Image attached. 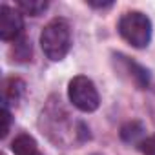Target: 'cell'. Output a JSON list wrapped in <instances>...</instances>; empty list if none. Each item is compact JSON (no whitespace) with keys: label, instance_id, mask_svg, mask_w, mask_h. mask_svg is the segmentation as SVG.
<instances>
[{"label":"cell","instance_id":"obj_11","mask_svg":"<svg viewBox=\"0 0 155 155\" xmlns=\"http://www.w3.org/2000/svg\"><path fill=\"white\" fill-rule=\"evenodd\" d=\"M2 117H4L2 137H6V135H8V131H9V122H11V115H9V110H8V106H4V108H2Z\"/></svg>","mask_w":155,"mask_h":155},{"label":"cell","instance_id":"obj_1","mask_svg":"<svg viewBox=\"0 0 155 155\" xmlns=\"http://www.w3.org/2000/svg\"><path fill=\"white\" fill-rule=\"evenodd\" d=\"M40 46L49 60H62L71 48V28L66 18H53L40 33Z\"/></svg>","mask_w":155,"mask_h":155},{"label":"cell","instance_id":"obj_10","mask_svg":"<svg viewBox=\"0 0 155 155\" xmlns=\"http://www.w3.org/2000/svg\"><path fill=\"white\" fill-rule=\"evenodd\" d=\"M139 150H140L142 155H155V135L144 137L139 142Z\"/></svg>","mask_w":155,"mask_h":155},{"label":"cell","instance_id":"obj_4","mask_svg":"<svg viewBox=\"0 0 155 155\" xmlns=\"http://www.w3.org/2000/svg\"><path fill=\"white\" fill-rule=\"evenodd\" d=\"M22 28H24L22 13L17 8L9 6L0 8V38L6 42L17 40L22 37Z\"/></svg>","mask_w":155,"mask_h":155},{"label":"cell","instance_id":"obj_12","mask_svg":"<svg viewBox=\"0 0 155 155\" xmlns=\"http://www.w3.org/2000/svg\"><path fill=\"white\" fill-rule=\"evenodd\" d=\"M88 4L91 8H110V6H113V2H93V0H90Z\"/></svg>","mask_w":155,"mask_h":155},{"label":"cell","instance_id":"obj_8","mask_svg":"<svg viewBox=\"0 0 155 155\" xmlns=\"http://www.w3.org/2000/svg\"><path fill=\"white\" fill-rule=\"evenodd\" d=\"M142 131H144V128H142V124L140 122H128L122 130H120V135H122V139L126 140V142H140L144 137H142Z\"/></svg>","mask_w":155,"mask_h":155},{"label":"cell","instance_id":"obj_3","mask_svg":"<svg viewBox=\"0 0 155 155\" xmlns=\"http://www.w3.org/2000/svg\"><path fill=\"white\" fill-rule=\"evenodd\" d=\"M68 97H69V102L77 110H81L84 113L95 111L101 104V97H99L95 84L88 77H82V75L71 79V82L68 86Z\"/></svg>","mask_w":155,"mask_h":155},{"label":"cell","instance_id":"obj_5","mask_svg":"<svg viewBox=\"0 0 155 155\" xmlns=\"http://www.w3.org/2000/svg\"><path fill=\"white\" fill-rule=\"evenodd\" d=\"M26 91V84L20 81V79H15V77H11V79H8L4 82V106L8 104H17L22 95Z\"/></svg>","mask_w":155,"mask_h":155},{"label":"cell","instance_id":"obj_9","mask_svg":"<svg viewBox=\"0 0 155 155\" xmlns=\"http://www.w3.org/2000/svg\"><path fill=\"white\" fill-rule=\"evenodd\" d=\"M15 60L18 62H26L31 58V42L26 37H20L15 40V51H13Z\"/></svg>","mask_w":155,"mask_h":155},{"label":"cell","instance_id":"obj_6","mask_svg":"<svg viewBox=\"0 0 155 155\" xmlns=\"http://www.w3.org/2000/svg\"><path fill=\"white\" fill-rule=\"evenodd\" d=\"M11 150H13L15 155H40L38 146H37V140L31 135H28V133L18 135L11 142Z\"/></svg>","mask_w":155,"mask_h":155},{"label":"cell","instance_id":"obj_7","mask_svg":"<svg viewBox=\"0 0 155 155\" xmlns=\"http://www.w3.org/2000/svg\"><path fill=\"white\" fill-rule=\"evenodd\" d=\"M17 9L24 15H31V17H38L40 13H44L48 9V2L46 0H20L17 4Z\"/></svg>","mask_w":155,"mask_h":155},{"label":"cell","instance_id":"obj_2","mask_svg":"<svg viewBox=\"0 0 155 155\" xmlns=\"http://www.w3.org/2000/svg\"><path fill=\"white\" fill-rule=\"evenodd\" d=\"M119 33L133 48H146L151 40V22L140 11H128L119 20Z\"/></svg>","mask_w":155,"mask_h":155}]
</instances>
